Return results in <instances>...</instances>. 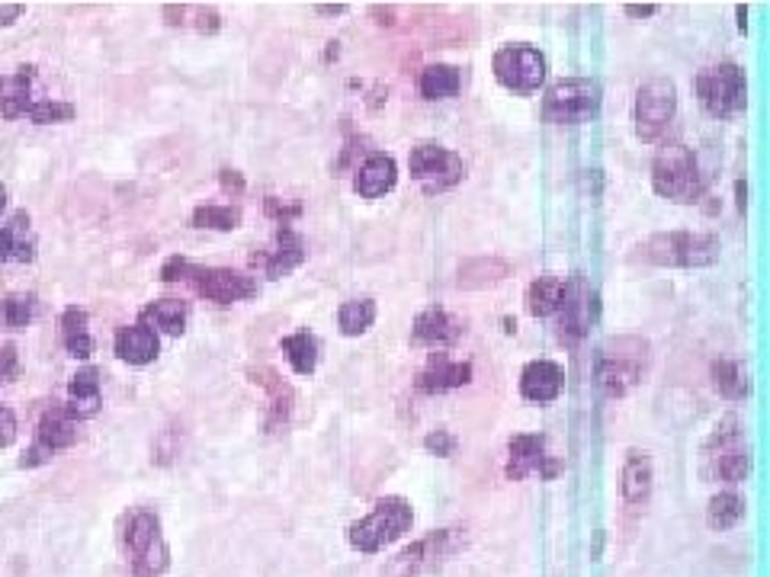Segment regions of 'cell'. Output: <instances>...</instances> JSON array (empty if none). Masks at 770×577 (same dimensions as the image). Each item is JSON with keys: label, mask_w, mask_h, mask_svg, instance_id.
Wrapping results in <instances>:
<instances>
[{"label": "cell", "mask_w": 770, "mask_h": 577, "mask_svg": "<svg viewBox=\"0 0 770 577\" xmlns=\"http://www.w3.org/2000/svg\"><path fill=\"white\" fill-rule=\"evenodd\" d=\"M463 337V321L453 318L446 308L440 305H430L424 308L418 318H415V328H411V340L421 343V347H450Z\"/></svg>", "instance_id": "44dd1931"}, {"label": "cell", "mask_w": 770, "mask_h": 577, "mask_svg": "<svg viewBox=\"0 0 770 577\" xmlns=\"http://www.w3.org/2000/svg\"><path fill=\"white\" fill-rule=\"evenodd\" d=\"M16 375V347H0V382Z\"/></svg>", "instance_id": "f6af8a7d"}, {"label": "cell", "mask_w": 770, "mask_h": 577, "mask_svg": "<svg viewBox=\"0 0 770 577\" xmlns=\"http://www.w3.org/2000/svg\"><path fill=\"white\" fill-rule=\"evenodd\" d=\"M315 10L325 13V16H338V13H347V3H318Z\"/></svg>", "instance_id": "681fc988"}, {"label": "cell", "mask_w": 770, "mask_h": 577, "mask_svg": "<svg viewBox=\"0 0 770 577\" xmlns=\"http://www.w3.org/2000/svg\"><path fill=\"white\" fill-rule=\"evenodd\" d=\"M23 3H0V26H13L23 16Z\"/></svg>", "instance_id": "bcb514c9"}, {"label": "cell", "mask_w": 770, "mask_h": 577, "mask_svg": "<svg viewBox=\"0 0 770 577\" xmlns=\"http://www.w3.org/2000/svg\"><path fill=\"white\" fill-rule=\"evenodd\" d=\"M267 215L276 218L280 225H293L302 215L299 203H283L280 196H267Z\"/></svg>", "instance_id": "b9f144b4"}, {"label": "cell", "mask_w": 770, "mask_h": 577, "mask_svg": "<svg viewBox=\"0 0 770 577\" xmlns=\"http://www.w3.org/2000/svg\"><path fill=\"white\" fill-rule=\"evenodd\" d=\"M3 208H7V186L0 183V212H3Z\"/></svg>", "instance_id": "816d5d0a"}, {"label": "cell", "mask_w": 770, "mask_h": 577, "mask_svg": "<svg viewBox=\"0 0 770 577\" xmlns=\"http://www.w3.org/2000/svg\"><path fill=\"white\" fill-rule=\"evenodd\" d=\"M116 357L123 360V363H128V366H148V363H155L158 360V353H161V340H158V333L148 328V325H128V328H120L116 330Z\"/></svg>", "instance_id": "603a6c76"}, {"label": "cell", "mask_w": 770, "mask_h": 577, "mask_svg": "<svg viewBox=\"0 0 770 577\" xmlns=\"http://www.w3.org/2000/svg\"><path fill=\"white\" fill-rule=\"evenodd\" d=\"M463 87V71L456 65H430L421 71L418 90L424 100H450Z\"/></svg>", "instance_id": "d6a6232c"}, {"label": "cell", "mask_w": 770, "mask_h": 577, "mask_svg": "<svg viewBox=\"0 0 770 577\" xmlns=\"http://www.w3.org/2000/svg\"><path fill=\"white\" fill-rule=\"evenodd\" d=\"M710 375H713V385L716 392L728 398V401H741L748 395V375L741 370V363L735 360H716L710 366Z\"/></svg>", "instance_id": "74e56055"}, {"label": "cell", "mask_w": 770, "mask_h": 577, "mask_svg": "<svg viewBox=\"0 0 770 577\" xmlns=\"http://www.w3.org/2000/svg\"><path fill=\"white\" fill-rule=\"evenodd\" d=\"M36 260V235L26 212H16L0 228V263H33Z\"/></svg>", "instance_id": "cb8c5ba5"}, {"label": "cell", "mask_w": 770, "mask_h": 577, "mask_svg": "<svg viewBox=\"0 0 770 577\" xmlns=\"http://www.w3.org/2000/svg\"><path fill=\"white\" fill-rule=\"evenodd\" d=\"M36 81V68L33 65H23L16 68V75H7L0 78V113L3 120H20L30 113L33 100H30V90Z\"/></svg>", "instance_id": "484cf974"}, {"label": "cell", "mask_w": 770, "mask_h": 577, "mask_svg": "<svg viewBox=\"0 0 770 577\" xmlns=\"http://www.w3.org/2000/svg\"><path fill=\"white\" fill-rule=\"evenodd\" d=\"M424 450H428L430 455H440V459H446V455L456 453V437H453L450 430H433V433H428V437H424Z\"/></svg>", "instance_id": "60d3db41"}, {"label": "cell", "mask_w": 770, "mask_h": 577, "mask_svg": "<svg viewBox=\"0 0 770 577\" xmlns=\"http://www.w3.org/2000/svg\"><path fill=\"white\" fill-rule=\"evenodd\" d=\"M472 382V363L453 360L450 353H430L428 366L418 372L415 385L424 395H440V392H453Z\"/></svg>", "instance_id": "d6986e66"}, {"label": "cell", "mask_w": 770, "mask_h": 577, "mask_svg": "<svg viewBox=\"0 0 770 577\" xmlns=\"http://www.w3.org/2000/svg\"><path fill=\"white\" fill-rule=\"evenodd\" d=\"M123 552L132 577H161L171 565V548L161 533V520L155 510H132L123 520Z\"/></svg>", "instance_id": "7a4b0ae2"}, {"label": "cell", "mask_w": 770, "mask_h": 577, "mask_svg": "<svg viewBox=\"0 0 770 577\" xmlns=\"http://www.w3.org/2000/svg\"><path fill=\"white\" fill-rule=\"evenodd\" d=\"M283 353H286L293 372H299V375H312L318 366V340L308 330H296V333L283 337Z\"/></svg>", "instance_id": "e575fe53"}, {"label": "cell", "mask_w": 770, "mask_h": 577, "mask_svg": "<svg viewBox=\"0 0 770 577\" xmlns=\"http://www.w3.org/2000/svg\"><path fill=\"white\" fill-rule=\"evenodd\" d=\"M36 125H52V123H71L75 120V106L65 103V100H39L30 106L26 113Z\"/></svg>", "instance_id": "ab89813d"}, {"label": "cell", "mask_w": 770, "mask_h": 577, "mask_svg": "<svg viewBox=\"0 0 770 577\" xmlns=\"http://www.w3.org/2000/svg\"><path fill=\"white\" fill-rule=\"evenodd\" d=\"M648 363V340L610 337L598 357V385L607 398H623L642 382Z\"/></svg>", "instance_id": "8992f818"}, {"label": "cell", "mask_w": 770, "mask_h": 577, "mask_svg": "<svg viewBox=\"0 0 770 577\" xmlns=\"http://www.w3.org/2000/svg\"><path fill=\"white\" fill-rule=\"evenodd\" d=\"M491 71L501 87L513 93H533L546 81V58L540 48L517 42V45H501L491 58Z\"/></svg>", "instance_id": "8fae6325"}, {"label": "cell", "mask_w": 770, "mask_h": 577, "mask_svg": "<svg viewBox=\"0 0 770 577\" xmlns=\"http://www.w3.org/2000/svg\"><path fill=\"white\" fill-rule=\"evenodd\" d=\"M408 170L411 177L421 183L424 193H443V190H453L456 183H463L466 177V165L456 151L443 148V145H418L411 148L408 155Z\"/></svg>", "instance_id": "4fadbf2b"}, {"label": "cell", "mask_w": 770, "mask_h": 577, "mask_svg": "<svg viewBox=\"0 0 770 577\" xmlns=\"http://www.w3.org/2000/svg\"><path fill=\"white\" fill-rule=\"evenodd\" d=\"M395 183H398V165L385 151H373L363 165L356 167V177H353V190L363 200H380L388 190H395Z\"/></svg>", "instance_id": "7402d4cb"}, {"label": "cell", "mask_w": 770, "mask_h": 577, "mask_svg": "<svg viewBox=\"0 0 770 577\" xmlns=\"http://www.w3.org/2000/svg\"><path fill=\"white\" fill-rule=\"evenodd\" d=\"M16 440V414L0 405V450Z\"/></svg>", "instance_id": "7bdbcfd3"}, {"label": "cell", "mask_w": 770, "mask_h": 577, "mask_svg": "<svg viewBox=\"0 0 770 577\" xmlns=\"http://www.w3.org/2000/svg\"><path fill=\"white\" fill-rule=\"evenodd\" d=\"M540 472L543 478H556L562 472V462H553L546 455V437L543 433H517L508 443V465L505 475L511 482H523L526 475Z\"/></svg>", "instance_id": "9a60e30c"}, {"label": "cell", "mask_w": 770, "mask_h": 577, "mask_svg": "<svg viewBox=\"0 0 770 577\" xmlns=\"http://www.w3.org/2000/svg\"><path fill=\"white\" fill-rule=\"evenodd\" d=\"M165 283H190L203 298H210L215 305H231V302H245L257 295V280L238 270H225V267H196L186 257H171L161 270Z\"/></svg>", "instance_id": "6da1fadb"}, {"label": "cell", "mask_w": 770, "mask_h": 577, "mask_svg": "<svg viewBox=\"0 0 770 577\" xmlns=\"http://www.w3.org/2000/svg\"><path fill=\"white\" fill-rule=\"evenodd\" d=\"M562 298H565V280L556 273H546L526 288V312L533 318H550L562 308Z\"/></svg>", "instance_id": "4dcf8cb0"}, {"label": "cell", "mask_w": 770, "mask_h": 577, "mask_svg": "<svg viewBox=\"0 0 770 577\" xmlns=\"http://www.w3.org/2000/svg\"><path fill=\"white\" fill-rule=\"evenodd\" d=\"M511 276V263L501 257H472L460 267V288H488Z\"/></svg>", "instance_id": "f1b7e54d"}, {"label": "cell", "mask_w": 770, "mask_h": 577, "mask_svg": "<svg viewBox=\"0 0 770 577\" xmlns=\"http://www.w3.org/2000/svg\"><path fill=\"white\" fill-rule=\"evenodd\" d=\"M623 10L630 16H652V13H658V3H626Z\"/></svg>", "instance_id": "7dc6e473"}, {"label": "cell", "mask_w": 770, "mask_h": 577, "mask_svg": "<svg viewBox=\"0 0 770 577\" xmlns=\"http://www.w3.org/2000/svg\"><path fill=\"white\" fill-rule=\"evenodd\" d=\"M741 517H745V497L741 495H735V491H720V495L710 497V507H706V523H710V530H716V533L732 530Z\"/></svg>", "instance_id": "d590c367"}, {"label": "cell", "mask_w": 770, "mask_h": 577, "mask_svg": "<svg viewBox=\"0 0 770 577\" xmlns=\"http://www.w3.org/2000/svg\"><path fill=\"white\" fill-rule=\"evenodd\" d=\"M748 468H751V459H748V443L741 437L738 417L720 420L713 437L703 446V475L713 482L738 485L748 478Z\"/></svg>", "instance_id": "ba28073f"}, {"label": "cell", "mask_w": 770, "mask_h": 577, "mask_svg": "<svg viewBox=\"0 0 770 577\" xmlns=\"http://www.w3.org/2000/svg\"><path fill=\"white\" fill-rule=\"evenodd\" d=\"M735 196H738V200H735L738 212H745V208H748V186H745V180L735 183Z\"/></svg>", "instance_id": "c3c4849f"}, {"label": "cell", "mask_w": 770, "mask_h": 577, "mask_svg": "<svg viewBox=\"0 0 770 577\" xmlns=\"http://www.w3.org/2000/svg\"><path fill=\"white\" fill-rule=\"evenodd\" d=\"M460 545H463V530H437V533H428V536L411 542L408 548H401L392 558V565L385 568V577L428 575L433 568H440Z\"/></svg>", "instance_id": "7c38bea8"}, {"label": "cell", "mask_w": 770, "mask_h": 577, "mask_svg": "<svg viewBox=\"0 0 770 577\" xmlns=\"http://www.w3.org/2000/svg\"><path fill=\"white\" fill-rule=\"evenodd\" d=\"M218 183H222V190L225 193H235V196H241L245 193V177L238 173V170H218Z\"/></svg>", "instance_id": "ee69618b"}, {"label": "cell", "mask_w": 770, "mask_h": 577, "mask_svg": "<svg viewBox=\"0 0 770 577\" xmlns=\"http://www.w3.org/2000/svg\"><path fill=\"white\" fill-rule=\"evenodd\" d=\"M652 186L658 196H665L671 203H681V206L700 203V196L706 190V177L700 170L693 148H687L681 142L658 148V155L652 161Z\"/></svg>", "instance_id": "3957f363"}, {"label": "cell", "mask_w": 770, "mask_h": 577, "mask_svg": "<svg viewBox=\"0 0 770 577\" xmlns=\"http://www.w3.org/2000/svg\"><path fill=\"white\" fill-rule=\"evenodd\" d=\"M36 312H39V302L33 292H13V295L0 298V325L3 328H26V325H33Z\"/></svg>", "instance_id": "8d00e7d4"}, {"label": "cell", "mask_w": 770, "mask_h": 577, "mask_svg": "<svg viewBox=\"0 0 770 577\" xmlns=\"http://www.w3.org/2000/svg\"><path fill=\"white\" fill-rule=\"evenodd\" d=\"M75 443H78V420H71L65 408H52L43 414V420L36 427V443L20 459V468L45 465L48 459H55V453H61Z\"/></svg>", "instance_id": "5bb4252c"}, {"label": "cell", "mask_w": 770, "mask_h": 577, "mask_svg": "<svg viewBox=\"0 0 770 577\" xmlns=\"http://www.w3.org/2000/svg\"><path fill=\"white\" fill-rule=\"evenodd\" d=\"M411 523H415V510L405 497H383V500H376V507L363 520L350 523L347 539L356 552L376 555L385 545L405 536L411 530Z\"/></svg>", "instance_id": "5b68a950"}, {"label": "cell", "mask_w": 770, "mask_h": 577, "mask_svg": "<svg viewBox=\"0 0 770 577\" xmlns=\"http://www.w3.org/2000/svg\"><path fill=\"white\" fill-rule=\"evenodd\" d=\"M652 495V459L645 450H630L623 462V500L630 507H642Z\"/></svg>", "instance_id": "83f0119b"}, {"label": "cell", "mask_w": 770, "mask_h": 577, "mask_svg": "<svg viewBox=\"0 0 770 577\" xmlns=\"http://www.w3.org/2000/svg\"><path fill=\"white\" fill-rule=\"evenodd\" d=\"M251 382L260 385L267 392V430L276 433L290 423L293 417V408H296V392L290 382L280 378V372H273L270 366H257V370L248 372Z\"/></svg>", "instance_id": "ac0fdd59"}, {"label": "cell", "mask_w": 770, "mask_h": 577, "mask_svg": "<svg viewBox=\"0 0 770 577\" xmlns=\"http://www.w3.org/2000/svg\"><path fill=\"white\" fill-rule=\"evenodd\" d=\"M720 238L706 231H661L636 248V257L655 267H713L720 260Z\"/></svg>", "instance_id": "277c9868"}, {"label": "cell", "mask_w": 770, "mask_h": 577, "mask_svg": "<svg viewBox=\"0 0 770 577\" xmlns=\"http://www.w3.org/2000/svg\"><path fill=\"white\" fill-rule=\"evenodd\" d=\"M735 13H738V30H745V26H748V20H745V16H748V7H745V3H738V7H735Z\"/></svg>", "instance_id": "f907efd6"}, {"label": "cell", "mask_w": 770, "mask_h": 577, "mask_svg": "<svg viewBox=\"0 0 770 577\" xmlns=\"http://www.w3.org/2000/svg\"><path fill=\"white\" fill-rule=\"evenodd\" d=\"M562 388H565V370L553 360H533L520 372V395L526 401L550 405L562 395Z\"/></svg>", "instance_id": "ffe728a7"}, {"label": "cell", "mask_w": 770, "mask_h": 577, "mask_svg": "<svg viewBox=\"0 0 770 577\" xmlns=\"http://www.w3.org/2000/svg\"><path fill=\"white\" fill-rule=\"evenodd\" d=\"M193 225H196V228H213V231H235V228L241 225V208L238 206L193 208Z\"/></svg>", "instance_id": "f35d334b"}, {"label": "cell", "mask_w": 770, "mask_h": 577, "mask_svg": "<svg viewBox=\"0 0 770 577\" xmlns=\"http://www.w3.org/2000/svg\"><path fill=\"white\" fill-rule=\"evenodd\" d=\"M100 405H103V395H100V370L84 366V370L75 372L71 382H68V405H65L68 417H71V420H87V417H93V414L100 411Z\"/></svg>", "instance_id": "d4e9b609"}, {"label": "cell", "mask_w": 770, "mask_h": 577, "mask_svg": "<svg viewBox=\"0 0 770 577\" xmlns=\"http://www.w3.org/2000/svg\"><path fill=\"white\" fill-rule=\"evenodd\" d=\"M61 343L75 360H90L93 357V337L87 330V312L71 305L61 312Z\"/></svg>", "instance_id": "1f68e13d"}, {"label": "cell", "mask_w": 770, "mask_h": 577, "mask_svg": "<svg viewBox=\"0 0 770 577\" xmlns=\"http://www.w3.org/2000/svg\"><path fill=\"white\" fill-rule=\"evenodd\" d=\"M376 321V302L373 298H350L338 308V328L343 337H360Z\"/></svg>", "instance_id": "836d02e7"}, {"label": "cell", "mask_w": 770, "mask_h": 577, "mask_svg": "<svg viewBox=\"0 0 770 577\" xmlns=\"http://www.w3.org/2000/svg\"><path fill=\"white\" fill-rule=\"evenodd\" d=\"M186 318H190V305L180 298H158V302L141 308V325H148L155 333L161 330L168 337H183Z\"/></svg>", "instance_id": "4316f807"}, {"label": "cell", "mask_w": 770, "mask_h": 577, "mask_svg": "<svg viewBox=\"0 0 770 577\" xmlns=\"http://www.w3.org/2000/svg\"><path fill=\"white\" fill-rule=\"evenodd\" d=\"M693 90H697L700 106L716 120L741 116L748 106V78L735 61H720V65L703 68L693 81Z\"/></svg>", "instance_id": "52a82bcc"}, {"label": "cell", "mask_w": 770, "mask_h": 577, "mask_svg": "<svg viewBox=\"0 0 770 577\" xmlns=\"http://www.w3.org/2000/svg\"><path fill=\"white\" fill-rule=\"evenodd\" d=\"M165 23L180 30H196V33H218L222 16L215 7L206 3H165Z\"/></svg>", "instance_id": "f546056e"}, {"label": "cell", "mask_w": 770, "mask_h": 577, "mask_svg": "<svg viewBox=\"0 0 770 577\" xmlns=\"http://www.w3.org/2000/svg\"><path fill=\"white\" fill-rule=\"evenodd\" d=\"M678 113V87L668 78H648L636 90L633 123L642 142H658Z\"/></svg>", "instance_id": "30bf717a"}, {"label": "cell", "mask_w": 770, "mask_h": 577, "mask_svg": "<svg viewBox=\"0 0 770 577\" xmlns=\"http://www.w3.org/2000/svg\"><path fill=\"white\" fill-rule=\"evenodd\" d=\"M562 318H558V340L565 347H575L588 328H591V288L581 276L565 283V298H562Z\"/></svg>", "instance_id": "2e32d148"}, {"label": "cell", "mask_w": 770, "mask_h": 577, "mask_svg": "<svg viewBox=\"0 0 770 577\" xmlns=\"http://www.w3.org/2000/svg\"><path fill=\"white\" fill-rule=\"evenodd\" d=\"M598 110L600 87L591 78H562L543 97V120L553 125L588 123Z\"/></svg>", "instance_id": "9c48e42d"}, {"label": "cell", "mask_w": 770, "mask_h": 577, "mask_svg": "<svg viewBox=\"0 0 770 577\" xmlns=\"http://www.w3.org/2000/svg\"><path fill=\"white\" fill-rule=\"evenodd\" d=\"M305 253L308 250H305V238H302L299 231L290 228V225H280L273 245L263 250V253H254L251 263L260 267L270 280H280V276H286V273H293L299 267L302 260H305Z\"/></svg>", "instance_id": "e0dca14e"}]
</instances>
